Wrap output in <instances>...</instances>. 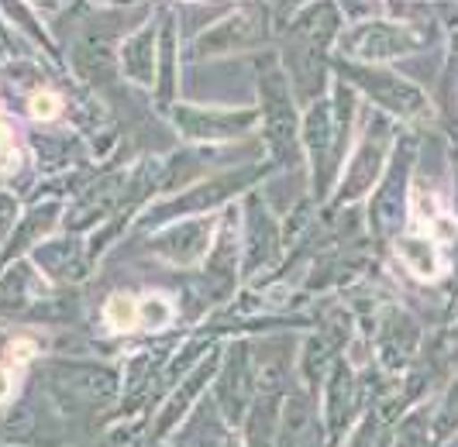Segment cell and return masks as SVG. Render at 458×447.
<instances>
[{
    "label": "cell",
    "mask_w": 458,
    "mask_h": 447,
    "mask_svg": "<svg viewBox=\"0 0 458 447\" xmlns=\"http://www.w3.org/2000/svg\"><path fill=\"white\" fill-rule=\"evenodd\" d=\"M104 320H107V327L114 334H131V331H138L145 324V303L135 299V296H128V292L111 296L107 307H104Z\"/></svg>",
    "instance_id": "1"
},
{
    "label": "cell",
    "mask_w": 458,
    "mask_h": 447,
    "mask_svg": "<svg viewBox=\"0 0 458 447\" xmlns=\"http://www.w3.org/2000/svg\"><path fill=\"white\" fill-rule=\"evenodd\" d=\"M31 358H35V344H31V341H14V344H7V351L0 358V402L18 389V372H21Z\"/></svg>",
    "instance_id": "2"
},
{
    "label": "cell",
    "mask_w": 458,
    "mask_h": 447,
    "mask_svg": "<svg viewBox=\"0 0 458 447\" xmlns=\"http://www.w3.org/2000/svg\"><path fill=\"white\" fill-rule=\"evenodd\" d=\"M18 165H21L18 134H14V124H11L7 111L0 107V173H4V176H7V173H18Z\"/></svg>",
    "instance_id": "3"
},
{
    "label": "cell",
    "mask_w": 458,
    "mask_h": 447,
    "mask_svg": "<svg viewBox=\"0 0 458 447\" xmlns=\"http://www.w3.org/2000/svg\"><path fill=\"white\" fill-rule=\"evenodd\" d=\"M28 111H31V117H38V121H48V117L59 114V100H55V93H35L28 100Z\"/></svg>",
    "instance_id": "4"
}]
</instances>
